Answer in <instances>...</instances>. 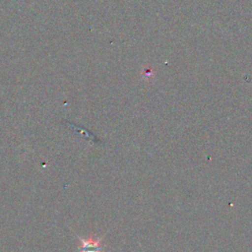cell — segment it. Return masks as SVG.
Wrapping results in <instances>:
<instances>
[{
	"mask_svg": "<svg viewBox=\"0 0 252 252\" xmlns=\"http://www.w3.org/2000/svg\"><path fill=\"white\" fill-rule=\"evenodd\" d=\"M77 237L81 243L77 249L80 252H101L104 249V246L101 245V241L104 235L96 238H94V236L91 235L88 239L81 238L79 235H77Z\"/></svg>",
	"mask_w": 252,
	"mask_h": 252,
	"instance_id": "cell-1",
	"label": "cell"
}]
</instances>
